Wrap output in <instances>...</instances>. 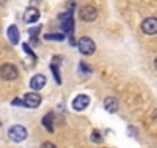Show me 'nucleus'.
Listing matches in <instances>:
<instances>
[{"mask_svg":"<svg viewBox=\"0 0 157 148\" xmlns=\"http://www.w3.org/2000/svg\"><path fill=\"white\" fill-rule=\"evenodd\" d=\"M8 136H10V139H11L13 142H23V140L26 139V136H28V131H26V128L22 127V125H14V127L10 128Z\"/></svg>","mask_w":157,"mask_h":148,"instance_id":"f257e3e1","label":"nucleus"},{"mask_svg":"<svg viewBox=\"0 0 157 148\" xmlns=\"http://www.w3.org/2000/svg\"><path fill=\"white\" fill-rule=\"evenodd\" d=\"M77 48H78V51H80L82 54L91 56V54H94V51H96V43H94L93 39H90V37H82L80 40H78V43H77Z\"/></svg>","mask_w":157,"mask_h":148,"instance_id":"f03ea898","label":"nucleus"},{"mask_svg":"<svg viewBox=\"0 0 157 148\" xmlns=\"http://www.w3.org/2000/svg\"><path fill=\"white\" fill-rule=\"evenodd\" d=\"M60 22H62V29L68 34H72L74 31V19H72V11H65L59 16Z\"/></svg>","mask_w":157,"mask_h":148,"instance_id":"7ed1b4c3","label":"nucleus"},{"mask_svg":"<svg viewBox=\"0 0 157 148\" xmlns=\"http://www.w3.org/2000/svg\"><path fill=\"white\" fill-rule=\"evenodd\" d=\"M0 76H2L5 80H14L19 77V71L14 65L11 63H5L0 66Z\"/></svg>","mask_w":157,"mask_h":148,"instance_id":"20e7f679","label":"nucleus"},{"mask_svg":"<svg viewBox=\"0 0 157 148\" xmlns=\"http://www.w3.org/2000/svg\"><path fill=\"white\" fill-rule=\"evenodd\" d=\"M78 14H80V19H82L83 22H94V20L97 19V10H96L93 5L83 6Z\"/></svg>","mask_w":157,"mask_h":148,"instance_id":"39448f33","label":"nucleus"},{"mask_svg":"<svg viewBox=\"0 0 157 148\" xmlns=\"http://www.w3.org/2000/svg\"><path fill=\"white\" fill-rule=\"evenodd\" d=\"M142 31L148 36L157 34V19L155 17H148L142 22Z\"/></svg>","mask_w":157,"mask_h":148,"instance_id":"423d86ee","label":"nucleus"},{"mask_svg":"<svg viewBox=\"0 0 157 148\" xmlns=\"http://www.w3.org/2000/svg\"><path fill=\"white\" fill-rule=\"evenodd\" d=\"M23 102H25V107L28 108H37L42 103V97L37 93H28L23 96Z\"/></svg>","mask_w":157,"mask_h":148,"instance_id":"0eeeda50","label":"nucleus"},{"mask_svg":"<svg viewBox=\"0 0 157 148\" xmlns=\"http://www.w3.org/2000/svg\"><path fill=\"white\" fill-rule=\"evenodd\" d=\"M88 105H90V97L85 96V94L77 96V97L72 100V110H75V111H83Z\"/></svg>","mask_w":157,"mask_h":148,"instance_id":"6e6552de","label":"nucleus"},{"mask_svg":"<svg viewBox=\"0 0 157 148\" xmlns=\"http://www.w3.org/2000/svg\"><path fill=\"white\" fill-rule=\"evenodd\" d=\"M45 84H46V77L43 76V74H36V76L31 79V82H29V87L34 91H39V90H42L45 87Z\"/></svg>","mask_w":157,"mask_h":148,"instance_id":"1a4fd4ad","label":"nucleus"},{"mask_svg":"<svg viewBox=\"0 0 157 148\" xmlns=\"http://www.w3.org/2000/svg\"><path fill=\"white\" fill-rule=\"evenodd\" d=\"M39 17H40V13L36 8H28L25 11V16H23V19H25L26 23H36L39 20Z\"/></svg>","mask_w":157,"mask_h":148,"instance_id":"9d476101","label":"nucleus"},{"mask_svg":"<svg viewBox=\"0 0 157 148\" xmlns=\"http://www.w3.org/2000/svg\"><path fill=\"white\" fill-rule=\"evenodd\" d=\"M103 107H105V110L108 111V113H116L117 110H119V102H117V99L116 97H106L105 99V102H103Z\"/></svg>","mask_w":157,"mask_h":148,"instance_id":"9b49d317","label":"nucleus"},{"mask_svg":"<svg viewBox=\"0 0 157 148\" xmlns=\"http://www.w3.org/2000/svg\"><path fill=\"white\" fill-rule=\"evenodd\" d=\"M8 39H10V42H11L13 45H17V43H19V40H20V33H19V29H17L16 25H11V26L8 28Z\"/></svg>","mask_w":157,"mask_h":148,"instance_id":"f8f14e48","label":"nucleus"},{"mask_svg":"<svg viewBox=\"0 0 157 148\" xmlns=\"http://www.w3.org/2000/svg\"><path fill=\"white\" fill-rule=\"evenodd\" d=\"M52 117H54V114H52V113H48V114L43 117V120H42L43 127H45L49 133H52V131H54V127H52Z\"/></svg>","mask_w":157,"mask_h":148,"instance_id":"ddd939ff","label":"nucleus"},{"mask_svg":"<svg viewBox=\"0 0 157 148\" xmlns=\"http://www.w3.org/2000/svg\"><path fill=\"white\" fill-rule=\"evenodd\" d=\"M46 40H56V42H62L65 40V34H46L45 36Z\"/></svg>","mask_w":157,"mask_h":148,"instance_id":"4468645a","label":"nucleus"},{"mask_svg":"<svg viewBox=\"0 0 157 148\" xmlns=\"http://www.w3.org/2000/svg\"><path fill=\"white\" fill-rule=\"evenodd\" d=\"M51 71L54 72V77H56V82L57 84H62V79H60V72H59V68L56 65H51Z\"/></svg>","mask_w":157,"mask_h":148,"instance_id":"2eb2a0df","label":"nucleus"},{"mask_svg":"<svg viewBox=\"0 0 157 148\" xmlns=\"http://www.w3.org/2000/svg\"><path fill=\"white\" fill-rule=\"evenodd\" d=\"M91 140H93V142H97V143H100V142L103 140V137L100 136V133H99V131H94V133H93V137H91Z\"/></svg>","mask_w":157,"mask_h":148,"instance_id":"dca6fc26","label":"nucleus"},{"mask_svg":"<svg viewBox=\"0 0 157 148\" xmlns=\"http://www.w3.org/2000/svg\"><path fill=\"white\" fill-rule=\"evenodd\" d=\"M40 29H42V26H40V25H39V26H36V28H29V34H31V36H37Z\"/></svg>","mask_w":157,"mask_h":148,"instance_id":"f3484780","label":"nucleus"},{"mask_svg":"<svg viewBox=\"0 0 157 148\" xmlns=\"http://www.w3.org/2000/svg\"><path fill=\"white\" fill-rule=\"evenodd\" d=\"M23 49H25V53H28V54H29L31 57H34V59H36V54H34V53L31 51V48L28 46V43H23Z\"/></svg>","mask_w":157,"mask_h":148,"instance_id":"a211bd4d","label":"nucleus"},{"mask_svg":"<svg viewBox=\"0 0 157 148\" xmlns=\"http://www.w3.org/2000/svg\"><path fill=\"white\" fill-rule=\"evenodd\" d=\"M13 105L14 107H25V102H23V99H16V100H13Z\"/></svg>","mask_w":157,"mask_h":148,"instance_id":"6ab92c4d","label":"nucleus"},{"mask_svg":"<svg viewBox=\"0 0 157 148\" xmlns=\"http://www.w3.org/2000/svg\"><path fill=\"white\" fill-rule=\"evenodd\" d=\"M40 148H57V146H56V145H54L52 142H43Z\"/></svg>","mask_w":157,"mask_h":148,"instance_id":"aec40b11","label":"nucleus"},{"mask_svg":"<svg viewBox=\"0 0 157 148\" xmlns=\"http://www.w3.org/2000/svg\"><path fill=\"white\" fill-rule=\"evenodd\" d=\"M80 71H85V72H91V69H90V66H86L85 63H80Z\"/></svg>","mask_w":157,"mask_h":148,"instance_id":"412c9836","label":"nucleus"},{"mask_svg":"<svg viewBox=\"0 0 157 148\" xmlns=\"http://www.w3.org/2000/svg\"><path fill=\"white\" fill-rule=\"evenodd\" d=\"M154 68H155V69H157V57H155V59H154Z\"/></svg>","mask_w":157,"mask_h":148,"instance_id":"4be33fe9","label":"nucleus"},{"mask_svg":"<svg viewBox=\"0 0 157 148\" xmlns=\"http://www.w3.org/2000/svg\"><path fill=\"white\" fill-rule=\"evenodd\" d=\"M0 125H2V122H0Z\"/></svg>","mask_w":157,"mask_h":148,"instance_id":"5701e85b","label":"nucleus"}]
</instances>
